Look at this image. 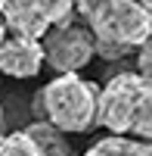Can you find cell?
I'll return each instance as SVG.
<instances>
[{"label":"cell","mask_w":152,"mask_h":156,"mask_svg":"<svg viewBox=\"0 0 152 156\" xmlns=\"http://www.w3.org/2000/svg\"><path fill=\"white\" fill-rule=\"evenodd\" d=\"M96 125L112 134H134L152 140V78L140 72L112 75L106 87H99Z\"/></svg>","instance_id":"obj_1"},{"label":"cell","mask_w":152,"mask_h":156,"mask_svg":"<svg viewBox=\"0 0 152 156\" xmlns=\"http://www.w3.org/2000/svg\"><path fill=\"white\" fill-rule=\"evenodd\" d=\"M34 112L41 122L56 125L65 134H84L96 125L99 87L78 72L56 75L34 94Z\"/></svg>","instance_id":"obj_2"},{"label":"cell","mask_w":152,"mask_h":156,"mask_svg":"<svg viewBox=\"0 0 152 156\" xmlns=\"http://www.w3.org/2000/svg\"><path fill=\"white\" fill-rule=\"evenodd\" d=\"M78 12L99 44H115L131 53L152 34V12L140 0H93Z\"/></svg>","instance_id":"obj_3"},{"label":"cell","mask_w":152,"mask_h":156,"mask_svg":"<svg viewBox=\"0 0 152 156\" xmlns=\"http://www.w3.org/2000/svg\"><path fill=\"white\" fill-rule=\"evenodd\" d=\"M44 56L47 66L65 75V72H81L87 62L96 56V37L87 25H74L71 19L53 25L44 37Z\"/></svg>","instance_id":"obj_4"},{"label":"cell","mask_w":152,"mask_h":156,"mask_svg":"<svg viewBox=\"0 0 152 156\" xmlns=\"http://www.w3.org/2000/svg\"><path fill=\"white\" fill-rule=\"evenodd\" d=\"M74 0H0V16H3L9 34L22 37H41L53 25L71 19Z\"/></svg>","instance_id":"obj_5"},{"label":"cell","mask_w":152,"mask_h":156,"mask_svg":"<svg viewBox=\"0 0 152 156\" xmlns=\"http://www.w3.org/2000/svg\"><path fill=\"white\" fill-rule=\"evenodd\" d=\"M44 41L37 37H22V34H6L0 44V72L9 78H34L44 69Z\"/></svg>","instance_id":"obj_6"},{"label":"cell","mask_w":152,"mask_h":156,"mask_svg":"<svg viewBox=\"0 0 152 156\" xmlns=\"http://www.w3.org/2000/svg\"><path fill=\"white\" fill-rule=\"evenodd\" d=\"M81 156H152V140L109 134V137H99L93 147H87Z\"/></svg>","instance_id":"obj_7"},{"label":"cell","mask_w":152,"mask_h":156,"mask_svg":"<svg viewBox=\"0 0 152 156\" xmlns=\"http://www.w3.org/2000/svg\"><path fill=\"white\" fill-rule=\"evenodd\" d=\"M28 134L41 144V150L47 156H71L68 144H65V131H59L56 125H50V122H34L28 125Z\"/></svg>","instance_id":"obj_8"},{"label":"cell","mask_w":152,"mask_h":156,"mask_svg":"<svg viewBox=\"0 0 152 156\" xmlns=\"http://www.w3.org/2000/svg\"><path fill=\"white\" fill-rule=\"evenodd\" d=\"M0 156H47L41 150V144L28 134V128L25 131H9L3 134L0 140Z\"/></svg>","instance_id":"obj_9"},{"label":"cell","mask_w":152,"mask_h":156,"mask_svg":"<svg viewBox=\"0 0 152 156\" xmlns=\"http://www.w3.org/2000/svg\"><path fill=\"white\" fill-rule=\"evenodd\" d=\"M137 72L146 75V78H152V34L137 47Z\"/></svg>","instance_id":"obj_10"},{"label":"cell","mask_w":152,"mask_h":156,"mask_svg":"<svg viewBox=\"0 0 152 156\" xmlns=\"http://www.w3.org/2000/svg\"><path fill=\"white\" fill-rule=\"evenodd\" d=\"M9 34V28H6V22H3V16H0V44H3V37Z\"/></svg>","instance_id":"obj_11"},{"label":"cell","mask_w":152,"mask_h":156,"mask_svg":"<svg viewBox=\"0 0 152 156\" xmlns=\"http://www.w3.org/2000/svg\"><path fill=\"white\" fill-rule=\"evenodd\" d=\"M87 3H93V0H74V9H81V6H87Z\"/></svg>","instance_id":"obj_12"},{"label":"cell","mask_w":152,"mask_h":156,"mask_svg":"<svg viewBox=\"0 0 152 156\" xmlns=\"http://www.w3.org/2000/svg\"><path fill=\"white\" fill-rule=\"evenodd\" d=\"M140 3H143V6H146V9L152 12V0H140Z\"/></svg>","instance_id":"obj_13"},{"label":"cell","mask_w":152,"mask_h":156,"mask_svg":"<svg viewBox=\"0 0 152 156\" xmlns=\"http://www.w3.org/2000/svg\"><path fill=\"white\" fill-rule=\"evenodd\" d=\"M0 125H3V112H0Z\"/></svg>","instance_id":"obj_14"},{"label":"cell","mask_w":152,"mask_h":156,"mask_svg":"<svg viewBox=\"0 0 152 156\" xmlns=\"http://www.w3.org/2000/svg\"><path fill=\"white\" fill-rule=\"evenodd\" d=\"M0 140H3V134H0Z\"/></svg>","instance_id":"obj_15"}]
</instances>
